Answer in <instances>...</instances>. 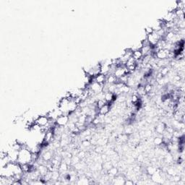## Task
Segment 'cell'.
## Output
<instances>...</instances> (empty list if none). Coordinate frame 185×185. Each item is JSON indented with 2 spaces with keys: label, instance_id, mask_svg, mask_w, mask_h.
<instances>
[{
  "label": "cell",
  "instance_id": "1",
  "mask_svg": "<svg viewBox=\"0 0 185 185\" xmlns=\"http://www.w3.org/2000/svg\"><path fill=\"white\" fill-rule=\"evenodd\" d=\"M32 162V153L28 148L27 144L23 145V148L19 151L18 158L17 163L20 165L30 163Z\"/></svg>",
  "mask_w": 185,
  "mask_h": 185
},
{
  "label": "cell",
  "instance_id": "2",
  "mask_svg": "<svg viewBox=\"0 0 185 185\" xmlns=\"http://www.w3.org/2000/svg\"><path fill=\"white\" fill-rule=\"evenodd\" d=\"M69 121V115L67 114H62L59 117H58L56 119V124L60 127H65L67 125V124Z\"/></svg>",
  "mask_w": 185,
  "mask_h": 185
},
{
  "label": "cell",
  "instance_id": "3",
  "mask_svg": "<svg viewBox=\"0 0 185 185\" xmlns=\"http://www.w3.org/2000/svg\"><path fill=\"white\" fill-rule=\"evenodd\" d=\"M35 124H38L40 127H44L47 125L49 122V118L47 115H41L38 116L34 120Z\"/></svg>",
  "mask_w": 185,
  "mask_h": 185
},
{
  "label": "cell",
  "instance_id": "4",
  "mask_svg": "<svg viewBox=\"0 0 185 185\" xmlns=\"http://www.w3.org/2000/svg\"><path fill=\"white\" fill-rule=\"evenodd\" d=\"M147 40L151 46H155L158 44V41L161 40V38H160L159 35L157 34L156 32H153L152 34L147 35Z\"/></svg>",
  "mask_w": 185,
  "mask_h": 185
},
{
  "label": "cell",
  "instance_id": "5",
  "mask_svg": "<svg viewBox=\"0 0 185 185\" xmlns=\"http://www.w3.org/2000/svg\"><path fill=\"white\" fill-rule=\"evenodd\" d=\"M40 154H41V156L42 157L44 161H45L46 162L52 161V158L54 156V154L52 152V150H46L43 153L41 152Z\"/></svg>",
  "mask_w": 185,
  "mask_h": 185
},
{
  "label": "cell",
  "instance_id": "6",
  "mask_svg": "<svg viewBox=\"0 0 185 185\" xmlns=\"http://www.w3.org/2000/svg\"><path fill=\"white\" fill-rule=\"evenodd\" d=\"M170 51H168L166 49H160L156 54H155V58L159 60H163L168 59V55Z\"/></svg>",
  "mask_w": 185,
  "mask_h": 185
},
{
  "label": "cell",
  "instance_id": "7",
  "mask_svg": "<svg viewBox=\"0 0 185 185\" xmlns=\"http://www.w3.org/2000/svg\"><path fill=\"white\" fill-rule=\"evenodd\" d=\"M125 177L123 175H120L118 174L117 176H116L112 179V184H117V185H122L124 184L125 182Z\"/></svg>",
  "mask_w": 185,
  "mask_h": 185
},
{
  "label": "cell",
  "instance_id": "8",
  "mask_svg": "<svg viewBox=\"0 0 185 185\" xmlns=\"http://www.w3.org/2000/svg\"><path fill=\"white\" fill-rule=\"evenodd\" d=\"M111 111V104H106L102 107L98 109V114L101 116H106Z\"/></svg>",
  "mask_w": 185,
  "mask_h": 185
},
{
  "label": "cell",
  "instance_id": "9",
  "mask_svg": "<svg viewBox=\"0 0 185 185\" xmlns=\"http://www.w3.org/2000/svg\"><path fill=\"white\" fill-rule=\"evenodd\" d=\"M69 166H68V164L62 160L61 163H60L59 167V172L60 175H63V174H67V172H68L69 170Z\"/></svg>",
  "mask_w": 185,
  "mask_h": 185
},
{
  "label": "cell",
  "instance_id": "10",
  "mask_svg": "<svg viewBox=\"0 0 185 185\" xmlns=\"http://www.w3.org/2000/svg\"><path fill=\"white\" fill-rule=\"evenodd\" d=\"M176 18H177V17H176V15H175V13H174V12L168 11L167 13L163 16V18H162V20H163L164 22L168 23V22H172V21H174V20Z\"/></svg>",
  "mask_w": 185,
  "mask_h": 185
},
{
  "label": "cell",
  "instance_id": "11",
  "mask_svg": "<svg viewBox=\"0 0 185 185\" xmlns=\"http://www.w3.org/2000/svg\"><path fill=\"white\" fill-rule=\"evenodd\" d=\"M165 130H166V124L162 121L158 123L155 127V132L157 135H162Z\"/></svg>",
  "mask_w": 185,
  "mask_h": 185
},
{
  "label": "cell",
  "instance_id": "12",
  "mask_svg": "<svg viewBox=\"0 0 185 185\" xmlns=\"http://www.w3.org/2000/svg\"><path fill=\"white\" fill-rule=\"evenodd\" d=\"M95 82L99 83L101 85H104L106 83V75L102 73L98 74L95 77Z\"/></svg>",
  "mask_w": 185,
  "mask_h": 185
},
{
  "label": "cell",
  "instance_id": "13",
  "mask_svg": "<svg viewBox=\"0 0 185 185\" xmlns=\"http://www.w3.org/2000/svg\"><path fill=\"white\" fill-rule=\"evenodd\" d=\"M78 105L75 102L73 98L69 100V104H68V111H69V114L75 112V111H76V109H78Z\"/></svg>",
  "mask_w": 185,
  "mask_h": 185
},
{
  "label": "cell",
  "instance_id": "14",
  "mask_svg": "<svg viewBox=\"0 0 185 185\" xmlns=\"http://www.w3.org/2000/svg\"><path fill=\"white\" fill-rule=\"evenodd\" d=\"M119 172V171L118 168L116 167V166H112V167L107 172V174L109 177H111V178H114L116 176L118 175Z\"/></svg>",
  "mask_w": 185,
  "mask_h": 185
},
{
  "label": "cell",
  "instance_id": "15",
  "mask_svg": "<svg viewBox=\"0 0 185 185\" xmlns=\"http://www.w3.org/2000/svg\"><path fill=\"white\" fill-rule=\"evenodd\" d=\"M119 80L117 78L114 76V75H106V83L108 84H116L118 83Z\"/></svg>",
  "mask_w": 185,
  "mask_h": 185
},
{
  "label": "cell",
  "instance_id": "16",
  "mask_svg": "<svg viewBox=\"0 0 185 185\" xmlns=\"http://www.w3.org/2000/svg\"><path fill=\"white\" fill-rule=\"evenodd\" d=\"M158 168L155 166H154V165H153V166H149L146 168V173H147L148 175L151 177L153 174H154L157 171H158Z\"/></svg>",
  "mask_w": 185,
  "mask_h": 185
},
{
  "label": "cell",
  "instance_id": "17",
  "mask_svg": "<svg viewBox=\"0 0 185 185\" xmlns=\"http://www.w3.org/2000/svg\"><path fill=\"white\" fill-rule=\"evenodd\" d=\"M132 56L135 59V61H138V60L141 59H143V54H142V52H140V50L134 51V52H132Z\"/></svg>",
  "mask_w": 185,
  "mask_h": 185
},
{
  "label": "cell",
  "instance_id": "18",
  "mask_svg": "<svg viewBox=\"0 0 185 185\" xmlns=\"http://www.w3.org/2000/svg\"><path fill=\"white\" fill-rule=\"evenodd\" d=\"M143 43H142V41H140V42L137 43L136 44H135V45H134V46H132V47L130 48V49H132V52H134V51L140 50V49H141L142 48H143Z\"/></svg>",
  "mask_w": 185,
  "mask_h": 185
},
{
  "label": "cell",
  "instance_id": "19",
  "mask_svg": "<svg viewBox=\"0 0 185 185\" xmlns=\"http://www.w3.org/2000/svg\"><path fill=\"white\" fill-rule=\"evenodd\" d=\"M135 64H136V61H135V59L132 57V56H131V57L127 60V62H126L125 67H130V66L135 65Z\"/></svg>",
  "mask_w": 185,
  "mask_h": 185
},
{
  "label": "cell",
  "instance_id": "20",
  "mask_svg": "<svg viewBox=\"0 0 185 185\" xmlns=\"http://www.w3.org/2000/svg\"><path fill=\"white\" fill-rule=\"evenodd\" d=\"M153 32L154 31L153 30L152 28H151V26H148V27H146L145 28V33L146 35L152 34Z\"/></svg>",
  "mask_w": 185,
  "mask_h": 185
},
{
  "label": "cell",
  "instance_id": "21",
  "mask_svg": "<svg viewBox=\"0 0 185 185\" xmlns=\"http://www.w3.org/2000/svg\"><path fill=\"white\" fill-rule=\"evenodd\" d=\"M135 184V182L132 179H125V182H124L125 185H133Z\"/></svg>",
  "mask_w": 185,
  "mask_h": 185
}]
</instances>
